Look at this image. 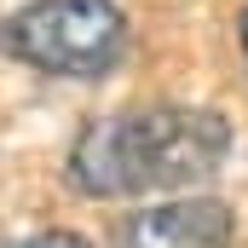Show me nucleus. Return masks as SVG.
Here are the masks:
<instances>
[{"label":"nucleus","instance_id":"nucleus-4","mask_svg":"<svg viewBox=\"0 0 248 248\" xmlns=\"http://www.w3.org/2000/svg\"><path fill=\"white\" fill-rule=\"evenodd\" d=\"M17 248H87V243L69 237V231H46V237H29V243H17Z\"/></svg>","mask_w":248,"mask_h":248},{"label":"nucleus","instance_id":"nucleus-2","mask_svg":"<svg viewBox=\"0 0 248 248\" xmlns=\"http://www.w3.org/2000/svg\"><path fill=\"white\" fill-rule=\"evenodd\" d=\"M6 41L41 75L98 81L127 52V17L116 0H29L12 17Z\"/></svg>","mask_w":248,"mask_h":248},{"label":"nucleus","instance_id":"nucleus-5","mask_svg":"<svg viewBox=\"0 0 248 248\" xmlns=\"http://www.w3.org/2000/svg\"><path fill=\"white\" fill-rule=\"evenodd\" d=\"M237 29H243V58H248V12H243V23H237Z\"/></svg>","mask_w":248,"mask_h":248},{"label":"nucleus","instance_id":"nucleus-3","mask_svg":"<svg viewBox=\"0 0 248 248\" xmlns=\"http://www.w3.org/2000/svg\"><path fill=\"white\" fill-rule=\"evenodd\" d=\"M237 219L214 196H173L156 208H139L122 225L116 248H231Z\"/></svg>","mask_w":248,"mask_h":248},{"label":"nucleus","instance_id":"nucleus-1","mask_svg":"<svg viewBox=\"0 0 248 248\" xmlns=\"http://www.w3.org/2000/svg\"><path fill=\"white\" fill-rule=\"evenodd\" d=\"M231 156V127L219 110L150 104L87 122L69 144V185L81 196H144V190L208 185Z\"/></svg>","mask_w":248,"mask_h":248}]
</instances>
